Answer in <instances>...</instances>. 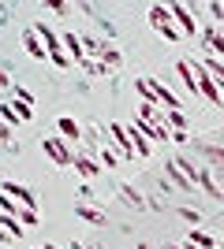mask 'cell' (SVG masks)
<instances>
[{"label": "cell", "instance_id": "277c9868", "mask_svg": "<svg viewBox=\"0 0 224 249\" xmlns=\"http://www.w3.org/2000/svg\"><path fill=\"white\" fill-rule=\"evenodd\" d=\"M41 149H45V153H49V160H53L56 167H71V164H75V153H71V149H67V142H64V138H60V134L45 138V142H41Z\"/></svg>", "mask_w": 224, "mask_h": 249}, {"label": "cell", "instance_id": "8d00e7d4", "mask_svg": "<svg viewBox=\"0 0 224 249\" xmlns=\"http://www.w3.org/2000/svg\"><path fill=\"white\" fill-rule=\"evenodd\" d=\"M217 86H221V101H224V82H217Z\"/></svg>", "mask_w": 224, "mask_h": 249}, {"label": "cell", "instance_id": "30bf717a", "mask_svg": "<svg viewBox=\"0 0 224 249\" xmlns=\"http://www.w3.org/2000/svg\"><path fill=\"white\" fill-rule=\"evenodd\" d=\"M202 49H205V56H224V34L217 26L202 30Z\"/></svg>", "mask_w": 224, "mask_h": 249}, {"label": "cell", "instance_id": "3957f363", "mask_svg": "<svg viewBox=\"0 0 224 249\" xmlns=\"http://www.w3.org/2000/svg\"><path fill=\"white\" fill-rule=\"evenodd\" d=\"M34 34L41 37V45L49 49V60H53L56 67H67V63H71V56H67V49H64V37H56L45 22H38V26H34Z\"/></svg>", "mask_w": 224, "mask_h": 249}, {"label": "cell", "instance_id": "7c38bea8", "mask_svg": "<svg viewBox=\"0 0 224 249\" xmlns=\"http://www.w3.org/2000/svg\"><path fill=\"white\" fill-rule=\"evenodd\" d=\"M56 130H60V138H64L67 145H75V142H82V126L75 123L71 115H60V123H56Z\"/></svg>", "mask_w": 224, "mask_h": 249}, {"label": "cell", "instance_id": "7a4b0ae2", "mask_svg": "<svg viewBox=\"0 0 224 249\" xmlns=\"http://www.w3.org/2000/svg\"><path fill=\"white\" fill-rule=\"evenodd\" d=\"M149 26H153L164 41H180L183 37L180 26H176V19H172V8H164V4H153V8H149Z\"/></svg>", "mask_w": 224, "mask_h": 249}, {"label": "cell", "instance_id": "2e32d148", "mask_svg": "<svg viewBox=\"0 0 224 249\" xmlns=\"http://www.w3.org/2000/svg\"><path fill=\"white\" fill-rule=\"evenodd\" d=\"M205 160H209V171H217V175L224 178V149L221 145H202Z\"/></svg>", "mask_w": 224, "mask_h": 249}, {"label": "cell", "instance_id": "5b68a950", "mask_svg": "<svg viewBox=\"0 0 224 249\" xmlns=\"http://www.w3.org/2000/svg\"><path fill=\"white\" fill-rule=\"evenodd\" d=\"M191 67H194V78H198V93H202L209 104H221V86H217L213 74L205 71V63H191Z\"/></svg>", "mask_w": 224, "mask_h": 249}, {"label": "cell", "instance_id": "52a82bcc", "mask_svg": "<svg viewBox=\"0 0 224 249\" xmlns=\"http://www.w3.org/2000/svg\"><path fill=\"white\" fill-rule=\"evenodd\" d=\"M108 134H112V145L127 156V160H139V153H135V145H131V134H127L123 123H108Z\"/></svg>", "mask_w": 224, "mask_h": 249}, {"label": "cell", "instance_id": "4316f807", "mask_svg": "<svg viewBox=\"0 0 224 249\" xmlns=\"http://www.w3.org/2000/svg\"><path fill=\"white\" fill-rule=\"evenodd\" d=\"M79 67H82L86 74H94V78H101V74H108V67L101 60H86V63H79Z\"/></svg>", "mask_w": 224, "mask_h": 249}, {"label": "cell", "instance_id": "5bb4252c", "mask_svg": "<svg viewBox=\"0 0 224 249\" xmlns=\"http://www.w3.org/2000/svg\"><path fill=\"white\" fill-rule=\"evenodd\" d=\"M64 45H67V56H71L75 63H86V49H82V37H79V34L67 30L64 34Z\"/></svg>", "mask_w": 224, "mask_h": 249}, {"label": "cell", "instance_id": "4dcf8cb0", "mask_svg": "<svg viewBox=\"0 0 224 249\" xmlns=\"http://www.w3.org/2000/svg\"><path fill=\"white\" fill-rule=\"evenodd\" d=\"M180 216L187 219V223H191V227H198V223H202V212H194V208H183Z\"/></svg>", "mask_w": 224, "mask_h": 249}, {"label": "cell", "instance_id": "9a60e30c", "mask_svg": "<svg viewBox=\"0 0 224 249\" xmlns=\"http://www.w3.org/2000/svg\"><path fill=\"white\" fill-rule=\"evenodd\" d=\"M120 201H123V205H131V208H139V212H142V208H153L135 186H120Z\"/></svg>", "mask_w": 224, "mask_h": 249}, {"label": "cell", "instance_id": "83f0119b", "mask_svg": "<svg viewBox=\"0 0 224 249\" xmlns=\"http://www.w3.org/2000/svg\"><path fill=\"white\" fill-rule=\"evenodd\" d=\"M11 89H15V82H11V71L4 67V63H0V97L11 93Z\"/></svg>", "mask_w": 224, "mask_h": 249}, {"label": "cell", "instance_id": "836d02e7", "mask_svg": "<svg viewBox=\"0 0 224 249\" xmlns=\"http://www.w3.org/2000/svg\"><path fill=\"white\" fill-rule=\"evenodd\" d=\"M11 234H8V227H4V219H0V242H8Z\"/></svg>", "mask_w": 224, "mask_h": 249}, {"label": "cell", "instance_id": "603a6c76", "mask_svg": "<svg viewBox=\"0 0 224 249\" xmlns=\"http://www.w3.org/2000/svg\"><path fill=\"white\" fill-rule=\"evenodd\" d=\"M0 119H4V123H8L11 130H15V126L22 123V119H19V112H15V104H11V101H4V104H0Z\"/></svg>", "mask_w": 224, "mask_h": 249}, {"label": "cell", "instance_id": "e575fe53", "mask_svg": "<svg viewBox=\"0 0 224 249\" xmlns=\"http://www.w3.org/2000/svg\"><path fill=\"white\" fill-rule=\"evenodd\" d=\"M67 249H94V246H86V242H71Z\"/></svg>", "mask_w": 224, "mask_h": 249}, {"label": "cell", "instance_id": "f546056e", "mask_svg": "<svg viewBox=\"0 0 224 249\" xmlns=\"http://www.w3.org/2000/svg\"><path fill=\"white\" fill-rule=\"evenodd\" d=\"M19 223H22V227H38V212H34V208H22V212H19Z\"/></svg>", "mask_w": 224, "mask_h": 249}, {"label": "cell", "instance_id": "8fae6325", "mask_svg": "<svg viewBox=\"0 0 224 249\" xmlns=\"http://www.w3.org/2000/svg\"><path fill=\"white\" fill-rule=\"evenodd\" d=\"M142 134L149 138V145H161V142H172V130L164 123H135Z\"/></svg>", "mask_w": 224, "mask_h": 249}, {"label": "cell", "instance_id": "d4e9b609", "mask_svg": "<svg viewBox=\"0 0 224 249\" xmlns=\"http://www.w3.org/2000/svg\"><path fill=\"white\" fill-rule=\"evenodd\" d=\"M0 145L8 149V153H15V149H19V145H15V138H11V126L4 123V119H0Z\"/></svg>", "mask_w": 224, "mask_h": 249}, {"label": "cell", "instance_id": "d6a6232c", "mask_svg": "<svg viewBox=\"0 0 224 249\" xmlns=\"http://www.w3.org/2000/svg\"><path fill=\"white\" fill-rule=\"evenodd\" d=\"M75 197H79V205H90L94 194H90V186H79V190H75Z\"/></svg>", "mask_w": 224, "mask_h": 249}, {"label": "cell", "instance_id": "d590c367", "mask_svg": "<svg viewBox=\"0 0 224 249\" xmlns=\"http://www.w3.org/2000/svg\"><path fill=\"white\" fill-rule=\"evenodd\" d=\"M139 249H153V246H146V242H139Z\"/></svg>", "mask_w": 224, "mask_h": 249}, {"label": "cell", "instance_id": "4fadbf2b", "mask_svg": "<svg viewBox=\"0 0 224 249\" xmlns=\"http://www.w3.org/2000/svg\"><path fill=\"white\" fill-rule=\"evenodd\" d=\"M22 45H26V52H30L34 60H49V49H45L41 37L34 34V26H30V30H22Z\"/></svg>", "mask_w": 224, "mask_h": 249}, {"label": "cell", "instance_id": "44dd1931", "mask_svg": "<svg viewBox=\"0 0 224 249\" xmlns=\"http://www.w3.org/2000/svg\"><path fill=\"white\" fill-rule=\"evenodd\" d=\"M82 49H86V60H101L108 41H101V37H82Z\"/></svg>", "mask_w": 224, "mask_h": 249}, {"label": "cell", "instance_id": "9c48e42d", "mask_svg": "<svg viewBox=\"0 0 224 249\" xmlns=\"http://www.w3.org/2000/svg\"><path fill=\"white\" fill-rule=\"evenodd\" d=\"M164 175L172 178V186L180 190V194H194V190H198V186L191 182V178H187V175L180 171V164H176V160H168V164H164Z\"/></svg>", "mask_w": 224, "mask_h": 249}, {"label": "cell", "instance_id": "ffe728a7", "mask_svg": "<svg viewBox=\"0 0 224 249\" xmlns=\"http://www.w3.org/2000/svg\"><path fill=\"white\" fill-rule=\"evenodd\" d=\"M164 126H168L172 134H183V130H187V115H183V108H176V112H164Z\"/></svg>", "mask_w": 224, "mask_h": 249}, {"label": "cell", "instance_id": "7402d4cb", "mask_svg": "<svg viewBox=\"0 0 224 249\" xmlns=\"http://www.w3.org/2000/svg\"><path fill=\"white\" fill-rule=\"evenodd\" d=\"M187 242H194V246H202V249H217V238L209 231H202V227H194L191 234H187Z\"/></svg>", "mask_w": 224, "mask_h": 249}, {"label": "cell", "instance_id": "ba28073f", "mask_svg": "<svg viewBox=\"0 0 224 249\" xmlns=\"http://www.w3.org/2000/svg\"><path fill=\"white\" fill-rule=\"evenodd\" d=\"M172 19H176L180 34H187V37H194V34H198V26H194V19H191V8H187V4H172Z\"/></svg>", "mask_w": 224, "mask_h": 249}, {"label": "cell", "instance_id": "ac0fdd59", "mask_svg": "<svg viewBox=\"0 0 224 249\" xmlns=\"http://www.w3.org/2000/svg\"><path fill=\"white\" fill-rule=\"evenodd\" d=\"M75 216L86 219V223H94V227H101V223H105V212H101V208H94V205H75Z\"/></svg>", "mask_w": 224, "mask_h": 249}, {"label": "cell", "instance_id": "6da1fadb", "mask_svg": "<svg viewBox=\"0 0 224 249\" xmlns=\"http://www.w3.org/2000/svg\"><path fill=\"white\" fill-rule=\"evenodd\" d=\"M139 93H142V101H153V104H161L164 112H176L180 108V101H176V93H172L164 82H157V78H149V74H142L139 82Z\"/></svg>", "mask_w": 224, "mask_h": 249}, {"label": "cell", "instance_id": "8992f818", "mask_svg": "<svg viewBox=\"0 0 224 249\" xmlns=\"http://www.w3.org/2000/svg\"><path fill=\"white\" fill-rule=\"evenodd\" d=\"M0 194H8V197L19 201L22 208H34V212H38V194H34L30 186H22V182H4V186H0Z\"/></svg>", "mask_w": 224, "mask_h": 249}, {"label": "cell", "instance_id": "cb8c5ba5", "mask_svg": "<svg viewBox=\"0 0 224 249\" xmlns=\"http://www.w3.org/2000/svg\"><path fill=\"white\" fill-rule=\"evenodd\" d=\"M0 212H4V216H11V219H19L22 205H19V201H11L8 194H0Z\"/></svg>", "mask_w": 224, "mask_h": 249}, {"label": "cell", "instance_id": "f35d334b", "mask_svg": "<svg viewBox=\"0 0 224 249\" xmlns=\"http://www.w3.org/2000/svg\"><path fill=\"white\" fill-rule=\"evenodd\" d=\"M164 249H183V246H164Z\"/></svg>", "mask_w": 224, "mask_h": 249}, {"label": "cell", "instance_id": "1f68e13d", "mask_svg": "<svg viewBox=\"0 0 224 249\" xmlns=\"http://www.w3.org/2000/svg\"><path fill=\"white\" fill-rule=\"evenodd\" d=\"M209 15H213V22H224V4H221V0L209 4Z\"/></svg>", "mask_w": 224, "mask_h": 249}, {"label": "cell", "instance_id": "484cf974", "mask_svg": "<svg viewBox=\"0 0 224 249\" xmlns=\"http://www.w3.org/2000/svg\"><path fill=\"white\" fill-rule=\"evenodd\" d=\"M120 60H123V52H120V49H112V45H108V49H105V56H101V63H105L108 71H112V67H120Z\"/></svg>", "mask_w": 224, "mask_h": 249}, {"label": "cell", "instance_id": "d6986e66", "mask_svg": "<svg viewBox=\"0 0 224 249\" xmlns=\"http://www.w3.org/2000/svg\"><path fill=\"white\" fill-rule=\"evenodd\" d=\"M71 167H75L82 178H97V171H101V164H94V156H75Z\"/></svg>", "mask_w": 224, "mask_h": 249}, {"label": "cell", "instance_id": "f1b7e54d", "mask_svg": "<svg viewBox=\"0 0 224 249\" xmlns=\"http://www.w3.org/2000/svg\"><path fill=\"white\" fill-rule=\"evenodd\" d=\"M0 219H4V227H8V234H11V238H22V223H19V219L4 216V212H0Z\"/></svg>", "mask_w": 224, "mask_h": 249}, {"label": "cell", "instance_id": "74e56055", "mask_svg": "<svg viewBox=\"0 0 224 249\" xmlns=\"http://www.w3.org/2000/svg\"><path fill=\"white\" fill-rule=\"evenodd\" d=\"M41 249H60V246H41Z\"/></svg>", "mask_w": 224, "mask_h": 249}, {"label": "cell", "instance_id": "e0dca14e", "mask_svg": "<svg viewBox=\"0 0 224 249\" xmlns=\"http://www.w3.org/2000/svg\"><path fill=\"white\" fill-rule=\"evenodd\" d=\"M127 134H131V145H135V153H139V160H146V156H149V138L142 134V130H139V126H135V123L127 126Z\"/></svg>", "mask_w": 224, "mask_h": 249}]
</instances>
